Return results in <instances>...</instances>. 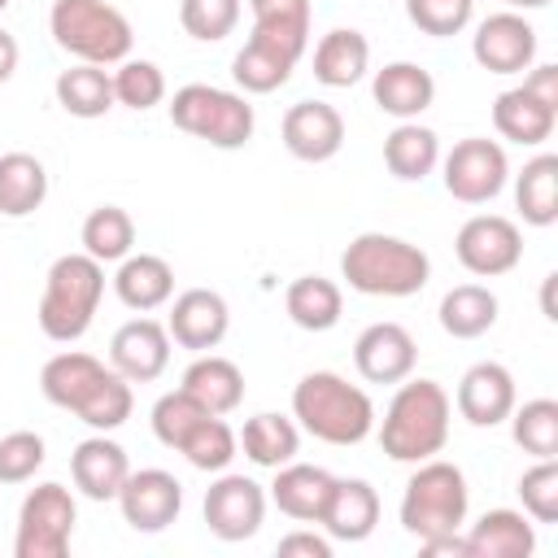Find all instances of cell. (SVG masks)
<instances>
[{
	"instance_id": "obj_43",
	"label": "cell",
	"mask_w": 558,
	"mask_h": 558,
	"mask_svg": "<svg viewBox=\"0 0 558 558\" xmlns=\"http://www.w3.org/2000/svg\"><path fill=\"white\" fill-rule=\"evenodd\" d=\"M179 26L201 44H218L240 26V0H179Z\"/></svg>"
},
{
	"instance_id": "obj_2",
	"label": "cell",
	"mask_w": 558,
	"mask_h": 558,
	"mask_svg": "<svg viewBox=\"0 0 558 558\" xmlns=\"http://www.w3.org/2000/svg\"><path fill=\"white\" fill-rule=\"evenodd\" d=\"M292 418L323 445H362L375 432V401L336 371H310L292 388Z\"/></svg>"
},
{
	"instance_id": "obj_22",
	"label": "cell",
	"mask_w": 558,
	"mask_h": 558,
	"mask_svg": "<svg viewBox=\"0 0 558 558\" xmlns=\"http://www.w3.org/2000/svg\"><path fill=\"white\" fill-rule=\"evenodd\" d=\"M331 484H336L331 471L292 458V462L275 466V480H270V497H266V501H275L279 514H288V519H296V523H318Z\"/></svg>"
},
{
	"instance_id": "obj_13",
	"label": "cell",
	"mask_w": 558,
	"mask_h": 558,
	"mask_svg": "<svg viewBox=\"0 0 558 558\" xmlns=\"http://www.w3.org/2000/svg\"><path fill=\"white\" fill-rule=\"evenodd\" d=\"M536 26L519 9L488 13L471 35V57L488 74H523L536 61Z\"/></svg>"
},
{
	"instance_id": "obj_4",
	"label": "cell",
	"mask_w": 558,
	"mask_h": 558,
	"mask_svg": "<svg viewBox=\"0 0 558 558\" xmlns=\"http://www.w3.org/2000/svg\"><path fill=\"white\" fill-rule=\"evenodd\" d=\"M340 279L362 296H414L432 279V257L384 231H362L340 253Z\"/></svg>"
},
{
	"instance_id": "obj_12",
	"label": "cell",
	"mask_w": 558,
	"mask_h": 558,
	"mask_svg": "<svg viewBox=\"0 0 558 558\" xmlns=\"http://www.w3.org/2000/svg\"><path fill=\"white\" fill-rule=\"evenodd\" d=\"M201 514L218 541H248L266 523V488L248 475L218 471V480L205 488Z\"/></svg>"
},
{
	"instance_id": "obj_26",
	"label": "cell",
	"mask_w": 558,
	"mask_h": 558,
	"mask_svg": "<svg viewBox=\"0 0 558 558\" xmlns=\"http://www.w3.org/2000/svg\"><path fill=\"white\" fill-rule=\"evenodd\" d=\"M554 122H558V109L541 105L523 83L519 87H506L497 100H493V126L501 140L510 144H523V148H536L554 135Z\"/></svg>"
},
{
	"instance_id": "obj_31",
	"label": "cell",
	"mask_w": 558,
	"mask_h": 558,
	"mask_svg": "<svg viewBox=\"0 0 558 558\" xmlns=\"http://www.w3.org/2000/svg\"><path fill=\"white\" fill-rule=\"evenodd\" d=\"M283 310L301 331H331L344 314V292L336 279L323 275H301L283 292Z\"/></svg>"
},
{
	"instance_id": "obj_17",
	"label": "cell",
	"mask_w": 558,
	"mask_h": 558,
	"mask_svg": "<svg viewBox=\"0 0 558 558\" xmlns=\"http://www.w3.org/2000/svg\"><path fill=\"white\" fill-rule=\"evenodd\" d=\"M279 135L296 161H331L344 148V118L327 100H296L283 113Z\"/></svg>"
},
{
	"instance_id": "obj_39",
	"label": "cell",
	"mask_w": 558,
	"mask_h": 558,
	"mask_svg": "<svg viewBox=\"0 0 558 558\" xmlns=\"http://www.w3.org/2000/svg\"><path fill=\"white\" fill-rule=\"evenodd\" d=\"M510 436L532 458H558V401L554 397H532L523 405L514 401Z\"/></svg>"
},
{
	"instance_id": "obj_47",
	"label": "cell",
	"mask_w": 558,
	"mask_h": 558,
	"mask_svg": "<svg viewBox=\"0 0 558 558\" xmlns=\"http://www.w3.org/2000/svg\"><path fill=\"white\" fill-rule=\"evenodd\" d=\"M283 558H292V554H305V558H331V536H318V532H288V536H279V545H275Z\"/></svg>"
},
{
	"instance_id": "obj_10",
	"label": "cell",
	"mask_w": 558,
	"mask_h": 558,
	"mask_svg": "<svg viewBox=\"0 0 558 558\" xmlns=\"http://www.w3.org/2000/svg\"><path fill=\"white\" fill-rule=\"evenodd\" d=\"M445 192L462 205H488L493 196H501L506 179H510V161H506V148L488 135H466L458 140L445 157Z\"/></svg>"
},
{
	"instance_id": "obj_32",
	"label": "cell",
	"mask_w": 558,
	"mask_h": 558,
	"mask_svg": "<svg viewBox=\"0 0 558 558\" xmlns=\"http://www.w3.org/2000/svg\"><path fill=\"white\" fill-rule=\"evenodd\" d=\"M296 61H301V57H292L288 48H279V44H270V39H262V35H248L244 48H240L235 61H231V78H235L244 92L266 96V92L283 87V83L292 78Z\"/></svg>"
},
{
	"instance_id": "obj_15",
	"label": "cell",
	"mask_w": 558,
	"mask_h": 558,
	"mask_svg": "<svg viewBox=\"0 0 558 558\" xmlns=\"http://www.w3.org/2000/svg\"><path fill=\"white\" fill-rule=\"evenodd\" d=\"M170 331L157 318H131L109 340V366L126 384H153L170 366Z\"/></svg>"
},
{
	"instance_id": "obj_3",
	"label": "cell",
	"mask_w": 558,
	"mask_h": 558,
	"mask_svg": "<svg viewBox=\"0 0 558 558\" xmlns=\"http://www.w3.org/2000/svg\"><path fill=\"white\" fill-rule=\"evenodd\" d=\"M449 414L453 401L436 379H401L384 418H379V445L392 462H427L449 440Z\"/></svg>"
},
{
	"instance_id": "obj_24",
	"label": "cell",
	"mask_w": 558,
	"mask_h": 558,
	"mask_svg": "<svg viewBox=\"0 0 558 558\" xmlns=\"http://www.w3.org/2000/svg\"><path fill=\"white\" fill-rule=\"evenodd\" d=\"M318 523L331 541H366L379 523V493L366 480H336Z\"/></svg>"
},
{
	"instance_id": "obj_6",
	"label": "cell",
	"mask_w": 558,
	"mask_h": 558,
	"mask_svg": "<svg viewBox=\"0 0 558 558\" xmlns=\"http://www.w3.org/2000/svg\"><path fill=\"white\" fill-rule=\"evenodd\" d=\"M466 510H471V488L462 466L445 458L414 462V475L405 480V493H401V527L418 536V545L458 536L466 523Z\"/></svg>"
},
{
	"instance_id": "obj_8",
	"label": "cell",
	"mask_w": 558,
	"mask_h": 558,
	"mask_svg": "<svg viewBox=\"0 0 558 558\" xmlns=\"http://www.w3.org/2000/svg\"><path fill=\"white\" fill-rule=\"evenodd\" d=\"M170 122L214 148H244L253 140V105L244 92H227L214 83H183L170 96Z\"/></svg>"
},
{
	"instance_id": "obj_51",
	"label": "cell",
	"mask_w": 558,
	"mask_h": 558,
	"mask_svg": "<svg viewBox=\"0 0 558 558\" xmlns=\"http://www.w3.org/2000/svg\"><path fill=\"white\" fill-rule=\"evenodd\" d=\"M506 4H510V9H545L549 0H506Z\"/></svg>"
},
{
	"instance_id": "obj_36",
	"label": "cell",
	"mask_w": 558,
	"mask_h": 558,
	"mask_svg": "<svg viewBox=\"0 0 558 558\" xmlns=\"http://www.w3.org/2000/svg\"><path fill=\"white\" fill-rule=\"evenodd\" d=\"M48 196V170L31 153H0V218H26Z\"/></svg>"
},
{
	"instance_id": "obj_7",
	"label": "cell",
	"mask_w": 558,
	"mask_h": 558,
	"mask_svg": "<svg viewBox=\"0 0 558 558\" xmlns=\"http://www.w3.org/2000/svg\"><path fill=\"white\" fill-rule=\"evenodd\" d=\"M48 31L61 52L87 65H118L131 57L135 44L126 13L113 9L109 0H52Z\"/></svg>"
},
{
	"instance_id": "obj_9",
	"label": "cell",
	"mask_w": 558,
	"mask_h": 558,
	"mask_svg": "<svg viewBox=\"0 0 558 558\" xmlns=\"http://www.w3.org/2000/svg\"><path fill=\"white\" fill-rule=\"evenodd\" d=\"M74 523H78L74 493L65 484H57V480H44L22 497L13 554L17 558H65Z\"/></svg>"
},
{
	"instance_id": "obj_52",
	"label": "cell",
	"mask_w": 558,
	"mask_h": 558,
	"mask_svg": "<svg viewBox=\"0 0 558 558\" xmlns=\"http://www.w3.org/2000/svg\"><path fill=\"white\" fill-rule=\"evenodd\" d=\"M4 9H9V0H0V13H4Z\"/></svg>"
},
{
	"instance_id": "obj_25",
	"label": "cell",
	"mask_w": 558,
	"mask_h": 558,
	"mask_svg": "<svg viewBox=\"0 0 558 558\" xmlns=\"http://www.w3.org/2000/svg\"><path fill=\"white\" fill-rule=\"evenodd\" d=\"M113 292L126 310L135 314H148V310H161L170 296H174V270L166 257L157 253H126L118 262V275H113Z\"/></svg>"
},
{
	"instance_id": "obj_46",
	"label": "cell",
	"mask_w": 558,
	"mask_h": 558,
	"mask_svg": "<svg viewBox=\"0 0 558 558\" xmlns=\"http://www.w3.org/2000/svg\"><path fill=\"white\" fill-rule=\"evenodd\" d=\"M48 445L39 432H9L0 436V484H26L44 466Z\"/></svg>"
},
{
	"instance_id": "obj_35",
	"label": "cell",
	"mask_w": 558,
	"mask_h": 558,
	"mask_svg": "<svg viewBox=\"0 0 558 558\" xmlns=\"http://www.w3.org/2000/svg\"><path fill=\"white\" fill-rule=\"evenodd\" d=\"M497 292L493 288H484V283H458V288H449L445 296H440V327H445V336H453V340H475V336H484V331H493V323H497Z\"/></svg>"
},
{
	"instance_id": "obj_49",
	"label": "cell",
	"mask_w": 558,
	"mask_h": 558,
	"mask_svg": "<svg viewBox=\"0 0 558 558\" xmlns=\"http://www.w3.org/2000/svg\"><path fill=\"white\" fill-rule=\"evenodd\" d=\"M17 39L9 35V31H0V83H9L13 78V70H17Z\"/></svg>"
},
{
	"instance_id": "obj_1",
	"label": "cell",
	"mask_w": 558,
	"mask_h": 558,
	"mask_svg": "<svg viewBox=\"0 0 558 558\" xmlns=\"http://www.w3.org/2000/svg\"><path fill=\"white\" fill-rule=\"evenodd\" d=\"M39 392L57 410L78 414L92 432H118L135 410L131 384L113 366H105L100 357H92L83 349H65V353L48 357L39 371Z\"/></svg>"
},
{
	"instance_id": "obj_23",
	"label": "cell",
	"mask_w": 558,
	"mask_h": 558,
	"mask_svg": "<svg viewBox=\"0 0 558 558\" xmlns=\"http://www.w3.org/2000/svg\"><path fill=\"white\" fill-rule=\"evenodd\" d=\"M466 558H532L536 549V527L523 510H484L466 527Z\"/></svg>"
},
{
	"instance_id": "obj_19",
	"label": "cell",
	"mask_w": 558,
	"mask_h": 558,
	"mask_svg": "<svg viewBox=\"0 0 558 558\" xmlns=\"http://www.w3.org/2000/svg\"><path fill=\"white\" fill-rule=\"evenodd\" d=\"M519 401V388H514V375L501 366V362H475L462 379H458V392H453V405L458 414L471 423V427H497L510 418Z\"/></svg>"
},
{
	"instance_id": "obj_29",
	"label": "cell",
	"mask_w": 558,
	"mask_h": 558,
	"mask_svg": "<svg viewBox=\"0 0 558 558\" xmlns=\"http://www.w3.org/2000/svg\"><path fill=\"white\" fill-rule=\"evenodd\" d=\"M384 166L392 179L401 183H418L427 179L436 166H440V140L432 126H423L418 118L414 122H397L388 135H384Z\"/></svg>"
},
{
	"instance_id": "obj_40",
	"label": "cell",
	"mask_w": 558,
	"mask_h": 558,
	"mask_svg": "<svg viewBox=\"0 0 558 558\" xmlns=\"http://www.w3.org/2000/svg\"><path fill=\"white\" fill-rule=\"evenodd\" d=\"M179 453H183L196 471H214V475H218V471H227L231 458L240 453V440H235L227 414H205V418L183 436Z\"/></svg>"
},
{
	"instance_id": "obj_11",
	"label": "cell",
	"mask_w": 558,
	"mask_h": 558,
	"mask_svg": "<svg viewBox=\"0 0 558 558\" xmlns=\"http://www.w3.org/2000/svg\"><path fill=\"white\" fill-rule=\"evenodd\" d=\"M453 253L471 275L497 279L523 262V231H519V222H510L501 214H475L458 227Z\"/></svg>"
},
{
	"instance_id": "obj_48",
	"label": "cell",
	"mask_w": 558,
	"mask_h": 558,
	"mask_svg": "<svg viewBox=\"0 0 558 558\" xmlns=\"http://www.w3.org/2000/svg\"><path fill=\"white\" fill-rule=\"evenodd\" d=\"M532 74L523 78V87L541 100V105H549V109H558V65H527Z\"/></svg>"
},
{
	"instance_id": "obj_42",
	"label": "cell",
	"mask_w": 558,
	"mask_h": 558,
	"mask_svg": "<svg viewBox=\"0 0 558 558\" xmlns=\"http://www.w3.org/2000/svg\"><path fill=\"white\" fill-rule=\"evenodd\" d=\"M205 414H209V410H205L196 397H187L183 388H174V392H161V397H157L148 423H153V436H157L166 449H179L183 436H187Z\"/></svg>"
},
{
	"instance_id": "obj_33",
	"label": "cell",
	"mask_w": 558,
	"mask_h": 558,
	"mask_svg": "<svg viewBox=\"0 0 558 558\" xmlns=\"http://www.w3.org/2000/svg\"><path fill=\"white\" fill-rule=\"evenodd\" d=\"M52 92H57V105L70 118H105L118 105L113 100V74L105 65H87V61L61 70L57 83H52Z\"/></svg>"
},
{
	"instance_id": "obj_34",
	"label": "cell",
	"mask_w": 558,
	"mask_h": 558,
	"mask_svg": "<svg viewBox=\"0 0 558 558\" xmlns=\"http://www.w3.org/2000/svg\"><path fill=\"white\" fill-rule=\"evenodd\" d=\"M514 205L527 227H554L558 222V157L536 153L514 174Z\"/></svg>"
},
{
	"instance_id": "obj_41",
	"label": "cell",
	"mask_w": 558,
	"mask_h": 558,
	"mask_svg": "<svg viewBox=\"0 0 558 558\" xmlns=\"http://www.w3.org/2000/svg\"><path fill=\"white\" fill-rule=\"evenodd\" d=\"M113 100L126 105V109H135V113L161 105L166 100V74H161V65L157 61H140V57L118 61V70H113Z\"/></svg>"
},
{
	"instance_id": "obj_27",
	"label": "cell",
	"mask_w": 558,
	"mask_h": 558,
	"mask_svg": "<svg viewBox=\"0 0 558 558\" xmlns=\"http://www.w3.org/2000/svg\"><path fill=\"white\" fill-rule=\"evenodd\" d=\"M187 397H196L209 414H231L240 410L244 401V371L231 362V357H218V353H196V362L183 371V384H179Z\"/></svg>"
},
{
	"instance_id": "obj_21",
	"label": "cell",
	"mask_w": 558,
	"mask_h": 558,
	"mask_svg": "<svg viewBox=\"0 0 558 558\" xmlns=\"http://www.w3.org/2000/svg\"><path fill=\"white\" fill-rule=\"evenodd\" d=\"M371 96H375V105H379L388 118L414 122L423 109H432V100H436V78H432V70H423L418 61H388L384 70H375Z\"/></svg>"
},
{
	"instance_id": "obj_37",
	"label": "cell",
	"mask_w": 558,
	"mask_h": 558,
	"mask_svg": "<svg viewBox=\"0 0 558 558\" xmlns=\"http://www.w3.org/2000/svg\"><path fill=\"white\" fill-rule=\"evenodd\" d=\"M253 9V35L288 48L292 57H305L310 48V0H248Z\"/></svg>"
},
{
	"instance_id": "obj_16",
	"label": "cell",
	"mask_w": 558,
	"mask_h": 558,
	"mask_svg": "<svg viewBox=\"0 0 558 558\" xmlns=\"http://www.w3.org/2000/svg\"><path fill=\"white\" fill-rule=\"evenodd\" d=\"M231 327V310L222 301V292L214 288H187L174 296L170 314H166V331L179 349H192V353H209L222 344Z\"/></svg>"
},
{
	"instance_id": "obj_44",
	"label": "cell",
	"mask_w": 558,
	"mask_h": 558,
	"mask_svg": "<svg viewBox=\"0 0 558 558\" xmlns=\"http://www.w3.org/2000/svg\"><path fill=\"white\" fill-rule=\"evenodd\" d=\"M519 497H523V514L532 523H558V462L536 458L519 475Z\"/></svg>"
},
{
	"instance_id": "obj_50",
	"label": "cell",
	"mask_w": 558,
	"mask_h": 558,
	"mask_svg": "<svg viewBox=\"0 0 558 558\" xmlns=\"http://www.w3.org/2000/svg\"><path fill=\"white\" fill-rule=\"evenodd\" d=\"M554 283H558V275H545V292H541V305H545V318H549V323L558 318V310H554Z\"/></svg>"
},
{
	"instance_id": "obj_5",
	"label": "cell",
	"mask_w": 558,
	"mask_h": 558,
	"mask_svg": "<svg viewBox=\"0 0 558 558\" xmlns=\"http://www.w3.org/2000/svg\"><path fill=\"white\" fill-rule=\"evenodd\" d=\"M105 296V266L92 253H61L48 266L44 296H39V331L57 344H74L87 336Z\"/></svg>"
},
{
	"instance_id": "obj_18",
	"label": "cell",
	"mask_w": 558,
	"mask_h": 558,
	"mask_svg": "<svg viewBox=\"0 0 558 558\" xmlns=\"http://www.w3.org/2000/svg\"><path fill=\"white\" fill-rule=\"evenodd\" d=\"M414 362L418 344L401 323H371L353 340V366L366 384H401L405 375H414Z\"/></svg>"
},
{
	"instance_id": "obj_28",
	"label": "cell",
	"mask_w": 558,
	"mask_h": 558,
	"mask_svg": "<svg viewBox=\"0 0 558 558\" xmlns=\"http://www.w3.org/2000/svg\"><path fill=\"white\" fill-rule=\"evenodd\" d=\"M371 70V44L353 26H336L314 44V78L323 87H353Z\"/></svg>"
},
{
	"instance_id": "obj_20",
	"label": "cell",
	"mask_w": 558,
	"mask_h": 558,
	"mask_svg": "<svg viewBox=\"0 0 558 558\" xmlns=\"http://www.w3.org/2000/svg\"><path fill=\"white\" fill-rule=\"evenodd\" d=\"M126 475H131L126 449L118 440H109V432L78 440L70 453V480L87 501H118V488Z\"/></svg>"
},
{
	"instance_id": "obj_30",
	"label": "cell",
	"mask_w": 558,
	"mask_h": 558,
	"mask_svg": "<svg viewBox=\"0 0 558 558\" xmlns=\"http://www.w3.org/2000/svg\"><path fill=\"white\" fill-rule=\"evenodd\" d=\"M235 440H240L244 458L253 466H266V471L283 466V462H292L301 453V427H296V418L275 414V410H262V414L244 418V427H240Z\"/></svg>"
},
{
	"instance_id": "obj_14",
	"label": "cell",
	"mask_w": 558,
	"mask_h": 558,
	"mask_svg": "<svg viewBox=\"0 0 558 558\" xmlns=\"http://www.w3.org/2000/svg\"><path fill=\"white\" fill-rule=\"evenodd\" d=\"M118 510L135 532H166L183 510V484L161 466L131 471L118 488Z\"/></svg>"
},
{
	"instance_id": "obj_45",
	"label": "cell",
	"mask_w": 558,
	"mask_h": 558,
	"mask_svg": "<svg viewBox=\"0 0 558 558\" xmlns=\"http://www.w3.org/2000/svg\"><path fill=\"white\" fill-rule=\"evenodd\" d=\"M405 17L432 35V39H449L462 35L475 17V0H405Z\"/></svg>"
},
{
	"instance_id": "obj_38",
	"label": "cell",
	"mask_w": 558,
	"mask_h": 558,
	"mask_svg": "<svg viewBox=\"0 0 558 558\" xmlns=\"http://www.w3.org/2000/svg\"><path fill=\"white\" fill-rule=\"evenodd\" d=\"M83 253H92L100 266L105 262H122L131 248H135V222L122 205H96L87 218H83Z\"/></svg>"
}]
</instances>
